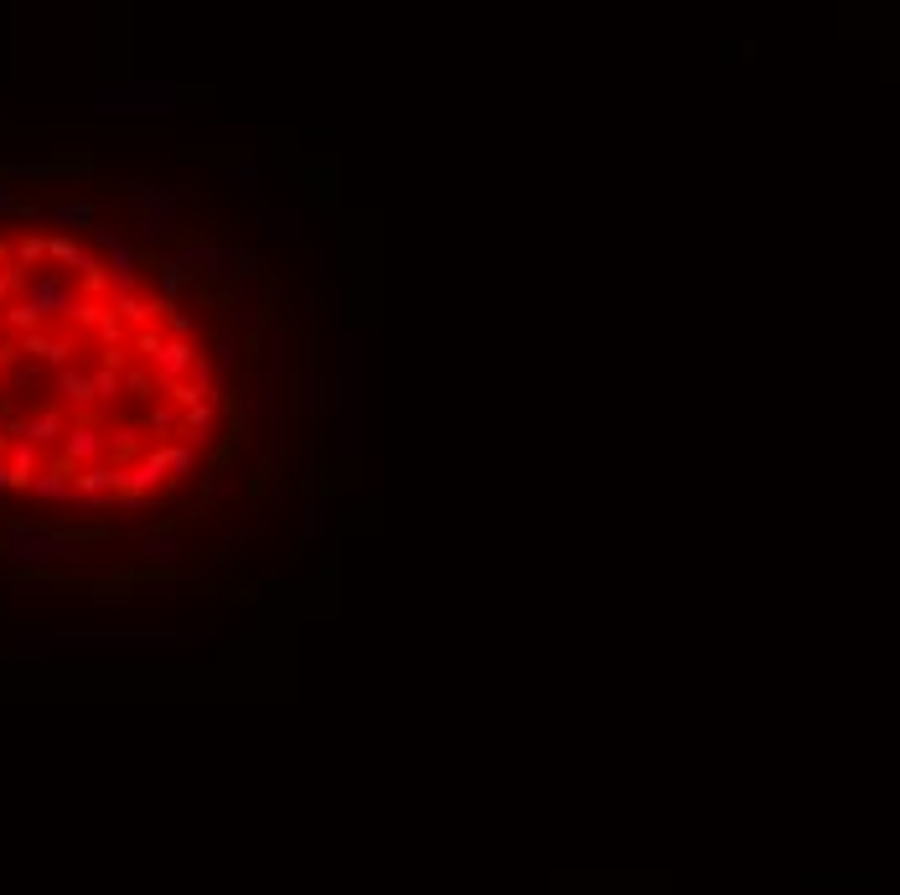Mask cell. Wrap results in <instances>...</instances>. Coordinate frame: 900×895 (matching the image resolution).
Segmentation results:
<instances>
[{
	"mask_svg": "<svg viewBox=\"0 0 900 895\" xmlns=\"http://www.w3.org/2000/svg\"><path fill=\"white\" fill-rule=\"evenodd\" d=\"M47 259V238L42 233H21L16 238V254H11V264H21V270H32V264H42Z\"/></svg>",
	"mask_w": 900,
	"mask_h": 895,
	"instance_id": "obj_18",
	"label": "cell"
},
{
	"mask_svg": "<svg viewBox=\"0 0 900 895\" xmlns=\"http://www.w3.org/2000/svg\"><path fill=\"white\" fill-rule=\"evenodd\" d=\"M11 254H16V244H6V238H0V270L11 264Z\"/></svg>",
	"mask_w": 900,
	"mask_h": 895,
	"instance_id": "obj_23",
	"label": "cell"
},
{
	"mask_svg": "<svg viewBox=\"0 0 900 895\" xmlns=\"http://www.w3.org/2000/svg\"><path fill=\"white\" fill-rule=\"evenodd\" d=\"M0 218H32V223H42V207L26 202L11 182H0Z\"/></svg>",
	"mask_w": 900,
	"mask_h": 895,
	"instance_id": "obj_17",
	"label": "cell"
},
{
	"mask_svg": "<svg viewBox=\"0 0 900 895\" xmlns=\"http://www.w3.org/2000/svg\"><path fill=\"white\" fill-rule=\"evenodd\" d=\"M6 161H11V151H6V145H0V166H6Z\"/></svg>",
	"mask_w": 900,
	"mask_h": 895,
	"instance_id": "obj_24",
	"label": "cell"
},
{
	"mask_svg": "<svg viewBox=\"0 0 900 895\" xmlns=\"http://www.w3.org/2000/svg\"><path fill=\"white\" fill-rule=\"evenodd\" d=\"M228 182H233L238 192H244V197H249V192H259V166H233V171H228Z\"/></svg>",
	"mask_w": 900,
	"mask_h": 895,
	"instance_id": "obj_21",
	"label": "cell"
},
{
	"mask_svg": "<svg viewBox=\"0 0 900 895\" xmlns=\"http://www.w3.org/2000/svg\"><path fill=\"white\" fill-rule=\"evenodd\" d=\"M223 259H228V270H223V275H233L238 285H254V270H259V264H254V254H249V249H238V244H233V249H223Z\"/></svg>",
	"mask_w": 900,
	"mask_h": 895,
	"instance_id": "obj_19",
	"label": "cell"
},
{
	"mask_svg": "<svg viewBox=\"0 0 900 895\" xmlns=\"http://www.w3.org/2000/svg\"><path fill=\"white\" fill-rule=\"evenodd\" d=\"M238 363V332L233 326H218L213 332V368H233Z\"/></svg>",
	"mask_w": 900,
	"mask_h": 895,
	"instance_id": "obj_20",
	"label": "cell"
},
{
	"mask_svg": "<svg viewBox=\"0 0 900 895\" xmlns=\"http://www.w3.org/2000/svg\"><path fill=\"white\" fill-rule=\"evenodd\" d=\"M78 554H83V539H73V533H57V528L32 523V518L6 523V564L11 570H47V564H68Z\"/></svg>",
	"mask_w": 900,
	"mask_h": 895,
	"instance_id": "obj_1",
	"label": "cell"
},
{
	"mask_svg": "<svg viewBox=\"0 0 900 895\" xmlns=\"http://www.w3.org/2000/svg\"><path fill=\"white\" fill-rule=\"evenodd\" d=\"M171 476V466H166V456H161V445H150V451L135 461V466H125V487L119 492H135V497H150L161 482Z\"/></svg>",
	"mask_w": 900,
	"mask_h": 895,
	"instance_id": "obj_9",
	"label": "cell"
},
{
	"mask_svg": "<svg viewBox=\"0 0 900 895\" xmlns=\"http://www.w3.org/2000/svg\"><path fill=\"white\" fill-rule=\"evenodd\" d=\"M47 259H52V270H83L94 254H88L73 233H47Z\"/></svg>",
	"mask_w": 900,
	"mask_h": 895,
	"instance_id": "obj_10",
	"label": "cell"
},
{
	"mask_svg": "<svg viewBox=\"0 0 900 895\" xmlns=\"http://www.w3.org/2000/svg\"><path fill=\"white\" fill-rule=\"evenodd\" d=\"M42 223H52L57 233H88V228H99V202L68 197V202H57V207H42Z\"/></svg>",
	"mask_w": 900,
	"mask_h": 895,
	"instance_id": "obj_7",
	"label": "cell"
},
{
	"mask_svg": "<svg viewBox=\"0 0 900 895\" xmlns=\"http://www.w3.org/2000/svg\"><path fill=\"white\" fill-rule=\"evenodd\" d=\"M0 492H26V482L11 471V461H0Z\"/></svg>",
	"mask_w": 900,
	"mask_h": 895,
	"instance_id": "obj_22",
	"label": "cell"
},
{
	"mask_svg": "<svg viewBox=\"0 0 900 895\" xmlns=\"http://www.w3.org/2000/svg\"><path fill=\"white\" fill-rule=\"evenodd\" d=\"M145 430L156 435V445L182 440V409H176V404H150L145 409Z\"/></svg>",
	"mask_w": 900,
	"mask_h": 895,
	"instance_id": "obj_12",
	"label": "cell"
},
{
	"mask_svg": "<svg viewBox=\"0 0 900 895\" xmlns=\"http://www.w3.org/2000/svg\"><path fill=\"white\" fill-rule=\"evenodd\" d=\"M176 88L161 83H99L94 88V104L104 114H171L176 109Z\"/></svg>",
	"mask_w": 900,
	"mask_h": 895,
	"instance_id": "obj_4",
	"label": "cell"
},
{
	"mask_svg": "<svg viewBox=\"0 0 900 895\" xmlns=\"http://www.w3.org/2000/svg\"><path fill=\"white\" fill-rule=\"evenodd\" d=\"M104 456H109V435H104L99 425H68V435H63V461H73L78 471H88V466H104Z\"/></svg>",
	"mask_w": 900,
	"mask_h": 895,
	"instance_id": "obj_6",
	"label": "cell"
},
{
	"mask_svg": "<svg viewBox=\"0 0 900 895\" xmlns=\"http://www.w3.org/2000/svg\"><path fill=\"white\" fill-rule=\"evenodd\" d=\"M218 430V404H197V409H182V440L202 445L207 435Z\"/></svg>",
	"mask_w": 900,
	"mask_h": 895,
	"instance_id": "obj_15",
	"label": "cell"
},
{
	"mask_svg": "<svg viewBox=\"0 0 900 895\" xmlns=\"http://www.w3.org/2000/svg\"><path fill=\"white\" fill-rule=\"evenodd\" d=\"M21 306H32L42 321H52V316H68V321H73V311L83 306V290H78L73 275H63V270H52V264H47L42 275H26Z\"/></svg>",
	"mask_w": 900,
	"mask_h": 895,
	"instance_id": "obj_3",
	"label": "cell"
},
{
	"mask_svg": "<svg viewBox=\"0 0 900 895\" xmlns=\"http://www.w3.org/2000/svg\"><path fill=\"white\" fill-rule=\"evenodd\" d=\"M300 233V213L295 207H269V213L259 218V238L264 244H285V238Z\"/></svg>",
	"mask_w": 900,
	"mask_h": 895,
	"instance_id": "obj_11",
	"label": "cell"
},
{
	"mask_svg": "<svg viewBox=\"0 0 900 895\" xmlns=\"http://www.w3.org/2000/svg\"><path fill=\"white\" fill-rule=\"evenodd\" d=\"M161 456H166L171 476H192V471H197V445H192V440H166Z\"/></svg>",
	"mask_w": 900,
	"mask_h": 895,
	"instance_id": "obj_16",
	"label": "cell"
},
{
	"mask_svg": "<svg viewBox=\"0 0 900 895\" xmlns=\"http://www.w3.org/2000/svg\"><path fill=\"white\" fill-rule=\"evenodd\" d=\"M166 259H171L187 280H213V275H223V270H228L223 244H207V238H192V244H171V254H166Z\"/></svg>",
	"mask_w": 900,
	"mask_h": 895,
	"instance_id": "obj_5",
	"label": "cell"
},
{
	"mask_svg": "<svg viewBox=\"0 0 900 895\" xmlns=\"http://www.w3.org/2000/svg\"><path fill=\"white\" fill-rule=\"evenodd\" d=\"M63 435H68V420H63V409H57V404H47V409H32V414H26V420H21V430H16V440L37 445V451H42V445H57Z\"/></svg>",
	"mask_w": 900,
	"mask_h": 895,
	"instance_id": "obj_8",
	"label": "cell"
},
{
	"mask_svg": "<svg viewBox=\"0 0 900 895\" xmlns=\"http://www.w3.org/2000/svg\"><path fill=\"white\" fill-rule=\"evenodd\" d=\"M57 394H63V404H73V409H88V404H94V373L63 368V373H57Z\"/></svg>",
	"mask_w": 900,
	"mask_h": 895,
	"instance_id": "obj_14",
	"label": "cell"
},
{
	"mask_svg": "<svg viewBox=\"0 0 900 895\" xmlns=\"http://www.w3.org/2000/svg\"><path fill=\"white\" fill-rule=\"evenodd\" d=\"M0 326H6V321H0Z\"/></svg>",
	"mask_w": 900,
	"mask_h": 895,
	"instance_id": "obj_25",
	"label": "cell"
},
{
	"mask_svg": "<svg viewBox=\"0 0 900 895\" xmlns=\"http://www.w3.org/2000/svg\"><path fill=\"white\" fill-rule=\"evenodd\" d=\"M135 549H140V559H150V564H182V544L171 539V533H140L135 539Z\"/></svg>",
	"mask_w": 900,
	"mask_h": 895,
	"instance_id": "obj_13",
	"label": "cell"
},
{
	"mask_svg": "<svg viewBox=\"0 0 900 895\" xmlns=\"http://www.w3.org/2000/svg\"><path fill=\"white\" fill-rule=\"evenodd\" d=\"M119 202L135 213V244H171L176 238V192L161 176H130L119 187Z\"/></svg>",
	"mask_w": 900,
	"mask_h": 895,
	"instance_id": "obj_2",
	"label": "cell"
}]
</instances>
